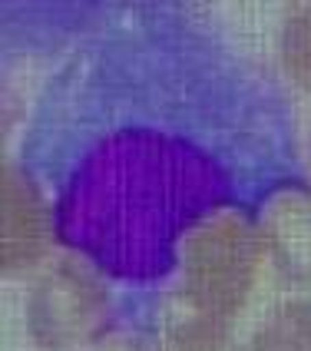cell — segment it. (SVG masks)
<instances>
[{"instance_id":"obj_7","label":"cell","mask_w":311,"mask_h":351,"mask_svg":"<svg viewBox=\"0 0 311 351\" xmlns=\"http://www.w3.org/2000/svg\"><path fill=\"white\" fill-rule=\"evenodd\" d=\"M282 70L298 90L311 93V3H292L278 30Z\"/></svg>"},{"instance_id":"obj_8","label":"cell","mask_w":311,"mask_h":351,"mask_svg":"<svg viewBox=\"0 0 311 351\" xmlns=\"http://www.w3.org/2000/svg\"><path fill=\"white\" fill-rule=\"evenodd\" d=\"M97 351H153V345L136 335H113V338H103Z\"/></svg>"},{"instance_id":"obj_1","label":"cell","mask_w":311,"mask_h":351,"mask_svg":"<svg viewBox=\"0 0 311 351\" xmlns=\"http://www.w3.org/2000/svg\"><path fill=\"white\" fill-rule=\"evenodd\" d=\"M20 166L50 193L53 239L97 272L156 285L219 213L308 186L288 93L202 7L60 3Z\"/></svg>"},{"instance_id":"obj_5","label":"cell","mask_w":311,"mask_h":351,"mask_svg":"<svg viewBox=\"0 0 311 351\" xmlns=\"http://www.w3.org/2000/svg\"><path fill=\"white\" fill-rule=\"evenodd\" d=\"M265 255L292 285H311V193L308 186L275 195L258 215Z\"/></svg>"},{"instance_id":"obj_2","label":"cell","mask_w":311,"mask_h":351,"mask_svg":"<svg viewBox=\"0 0 311 351\" xmlns=\"http://www.w3.org/2000/svg\"><path fill=\"white\" fill-rule=\"evenodd\" d=\"M265 239L258 215L219 213L189 232L179 252L173 341L182 351H215L252 292Z\"/></svg>"},{"instance_id":"obj_4","label":"cell","mask_w":311,"mask_h":351,"mask_svg":"<svg viewBox=\"0 0 311 351\" xmlns=\"http://www.w3.org/2000/svg\"><path fill=\"white\" fill-rule=\"evenodd\" d=\"M0 262L3 272H23L43 258L53 239V209L34 176L17 159H3L0 176Z\"/></svg>"},{"instance_id":"obj_3","label":"cell","mask_w":311,"mask_h":351,"mask_svg":"<svg viewBox=\"0 0 311 351\" xmlns=\"http://www.w3.org/2000/svg\"><path fill=\"white\" fill-rule=\"evenodd\" d=\"M110 318V295L97 269L79 255L50 262L27 298V325L37 345L50 351L97 341Z\"/></svg>"},{"instance_id":"obj_6","label":"cell","mask_w":311,"mask_h":351,"mask_svg":"<svg viewBox=\"0 0 311 351\" xmlns=\"http://www.w3.org/2000/svg\"><path fill=\"white\" fill-rule=\"evenodd\" d=\"M238 351H311V298L278 305Z\"/></svg>"},{"instance_id":"obj_9","label":"cell","mask_w":311,"mask_h":351,"mask_svg":"<svg viewBox=\"0 0 311 351\" xmlns=\"http://www.w3.org/2000/svg\"><path fill=\"white\" fill-rule=\"evenodd\" d=\"M308 176H311V130H308Z\"/></svg>"}]
</instances>
